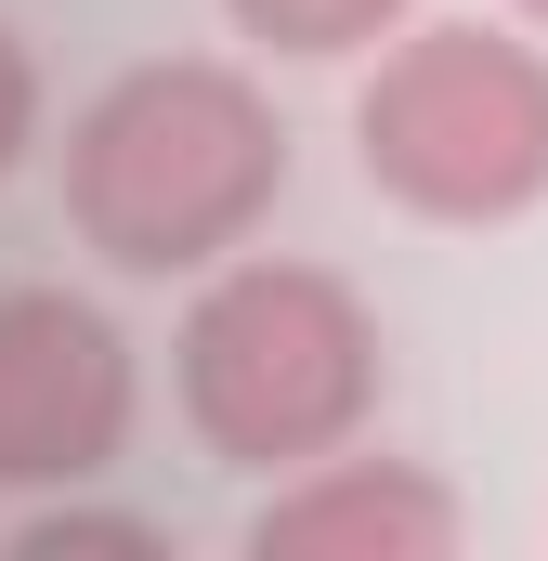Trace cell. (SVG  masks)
<instances>
[{
  "label": "cell",
  "mask_w": 548,
  "mask_h": 561,
  "mask_svg": "<svg viewBox=\"0 0 548 561\" xmlns=\"http://www.w3.org/2000/svg\"><path fill=\"white\" fill-rule=\"evenodd\" d=\"M379 392H392V340L340 262L236 249L196 275L183 327H170V405L196 431V457H222L249 483L366 444Z\"/></svg>",
  "instance_id": "obj_2"
},
{
  "label": "cell",
  "mask_w": 548,
  "mask_h": 561,
  "mask_svg": "<svg viewBox=\"0 0 548 561\" xmlns=\"http://www.w3.org/2000/svg\"><path fill=\"white\" fill-rule=\"evenodd\" d=\"M26 157H39V53L0 26V183H13Z\"/></svg>",
  "instance_id": "obj_8"
},
{
  "label": "cell",
  "mask_w": 548,
  "mask_h": 561,
  "mask_svg": "<svg viewBox=\"0 0 548 561\" xmlns=\"http://www.w3.org/2000/svg\"><path fill=\"white\" fill-rule=\"evenodd\" d=\"M287 196V118L236 53H144L66 118V236L144 287H196Z\"/></svg>",
  "instance_id": "obj_1"
},
{
  "label": "cell",
  "mask_w": 548,
  "mask_h": 561,
  "mask_svg": "<svg viewBox=\"0 0 548 561\" xmlns=\"http://www.w3.org/2000/svg\"><path fill=\"white\" fill-rule=\"evenodd\" d=\"M222 26L274 66H366L392 26H418V0H222Z\"/></svg>",
  "instance_id": "obj_6"
},
{
  "label": "cell",
  "mask_w": 548,
  "mask_h": 561,
  "mask_svg": "<svg viewBox=\"0 0 548 561\" xmlns=\"http://www.w3.org/2000/svg\"><path fill=\"white\" fill-rule=\"evenodd\" d=\"M496 13H523V26H548V0H496Z\"/></svg>",
  "instance_id": "obj_9"
},
{
  "label": "cell",
  "mask_w": 548,
  "mask_h": 561,
  "mask_svg": "<svg viewBox=\"0 0 548 561\" xmlns=\"http://www.w3.org/2000/svg\"><path fill=\"white\" fill-rule=\"evenodd\" d=\"M353 170L431 236H496L548 209V26L418 13L353 79Z\"/></svg>",
  "instance_id": "obj_3"
},
{
  "label": "cell",
  "mask_w": 548,
  "mask_h": 561,
  "mask_svg": "<svg viewBox=\"0 0 548 561\" xmlns=\"http://www.w3.org/2000/svg\"><path fill=\"white\" fill-rule=\"evenodd\" d=\"M457 549H470L457 483L418 457H379V444L274 470L262 510H249V561H457Z\"/></svg>",
  "instance_id": "obj_5"
},
{
  "label": "cell",
  "mask_w": 548,
  "mask_h": 561,
  "mask_svg": "<svg viewBox=\"0 0 548 561\" xmlns=\"http://www.w3.org/2000/svg\"><path fill=\"white\" fill-rule=\"evenodd\" d=\"M0 549H13V561H170L144 510H105V483H79V496H26Z\"/></svg>",
  "instance_id": "obj_7"
},
{
  "label": "cell",
  "mask_w": 548,
  "mask_h": 561,
  "mask_svg": "<svg viewBox=\"0 0 548 561\" xmlns=\"http://www.w3.org/2000/svg\"><path fill=\"white\" fill-rule=\"evenodd\" d=\"M144 431V353L79 287H0V496H79L118 483Z\"/></svg>",
  "instance_id": "obj_4"
}]
</instances>
